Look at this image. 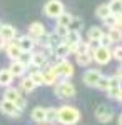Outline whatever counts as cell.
<instances>
[{"instance_id": "cell-1", "label": "cell", "mask_w": 122, "mask_h": 125, "mask_svg": "<svg viewBox=\"0 0 122 125\" xmlns=\"http://www.w3.org/2000/svg\"><path fill=\"white\" fill-rule=\"evenodd\" d=\"M49 70L55 75L57 78H64V80H69V78L74 77V65L67 60V58H55V63L54 65H47Z\"/></svg>"}, {"instance_id": "cell-2", "label": "cell", "mask_w": 122, "mask_h": 125, "mask_svg": "<svg viewBox=\"0 0 122 125\" xmlns=\"http://www.w3.org/2000/svg\"><path fill=\"white\" fill-rule=\"evenodd\" d=\"M80 120L79 108L72 105H62L59 107V124L62 125H77Z\"/></svg>"}, {"instance_id": "cell-3", "label": "cell", "mask_w": 122, "mask_h": 125, "mask_svg": "<svg viewBox=\"0 0 122 125\" xmlns=\"http://www.w3.org/2000/svg\"><path fill=\"white\" fill-rule=\"evenodd\" d=\"M3 98L9 100V102H12V104H15L17 108H20L22 112H24V108H25V105H27L25 97L20 94V90L13 88V87H7V90H5V94H3Z\"/></svg>"}, {"instance_id": "cell-4", "label": "cell", "mask_w": 122, "mask_h": 125, "mask_svg": "<svg viewBox=\"0 0 122 125\" xmlns=\"http://www.w3.org/2000/svg\"><path fill=\"white\" fill-rule=\"evenodd\" d=\"M64 3L60 0H49L47 3L44 5V13L47 15L49 19H57L60 13H64Z\"/></svg>"}, {"instance_id": "cell-5", "label": "cell", "mask_w": 122, "mask_h": 125, "mask_svg": "<svg viewBox=\"0 0 122 125\" xmlns=\"http://www.w3.org/2000/svg\"><path fill=\"white\" fill-rule=\"evenodd\" d=\"M54 92H55L57 97H60V98H70V97L75 95V87L70 83V82H67V80H62V82H59L54 85Z\"/></svg>"}, {"instance_id": "cell-6", "label": "cell", "mask_w": 122, "mask_h": 125, "mask_svg": "<svg viewBox=\"0 0 122 125\" xmlns=\"http://www.w3.org/2000/svg\"><path fill=\"white\" fill-rule=\"evenodd\" d=\"M110 58H112V52L107 47H97L92 53V60L99 65H107L110 62Z\"/></svg>"}, {"instance_id": "cell-7", "label": "cell", "mask_w": 122, "mask_h": 125, "mask_svg": "<svg viewBox=\"0 0 122 125\" xmlns=\"http://www.w3.org/2000/svg\"><path fill=\"white\" fill-rule=\"evenodd\" d=\"M112 117H114L112 108L109 105H105V104H102V105H99L95 108V118H97L100 124H109V122L112 120Z\"/></svg>"}, {"instance_id": "cell-8", "label": "cell", "mask_w": 122, "mask_h": 125, "mask_svg": "<svg viewBox=\"0 0 122 125\" xmlns=\"http://www.w3.org/2000/svg\"><path fill=\"white\" fill-rule=\"evenodd\" d=\"M0 112H2L3 115H9V117H20L22 115V110L17 108L15 104H12L9 100H5V98L0 100Z\"/></svg>"}, {"instance_id": "cell-9", "label": "cell", "mask_w": 122, "mask_h": 125, "mask_svg": "<svg viewBox=\"0 0 122 125\" xmlns=\"http://www.w3.org/2000/svg\"><path fill=\"white\" fill-rule=\"evenodd\" d=\"M44 35H47V30L44 27V23H40V22L30 23V27H28V37H30V39H34L37 42V40H40Z\"/></svg>"}, {"instance_id": "cell-10", "label": "cell", "mask_w": 122, "mask_h": 125, "mask_svg": "<svg viewBox=\"0 0 122 125\" xmlns=\"http://www.w3.org/2000/svg\"><path fill=\"white\" fill-rule=\"evenodd\" d=\"M0 39L5 40V42H13V40L17 39L15 27L10 25V23H2V27H0Z\"/></svg>"}, {"instance_id": "cell-11", "label": "cell", "mask_w": 122, "mask_h": 125, "mask_svg": "<svg viewBox=\"0 0 122 125\" xmlns=\"http://www.w3.org/2000/svg\"><path fill=\"white\" fill-rule=\"evenodd\" d=\"M100 77H102V72H100V70H94V68H90V70H87V72L84 73L82 80H84V83L87 87H95V85H97V82L100 80Z\"/></svg>"}, {"instance_id": "cell-12", "label": "cell", "mask_w": 122, "mask_h": 125, "mask_svg": "<svg viewBox=\"0 0 122 125\" xmlns=\"http://www.w3.org/2000/svg\"><path fill=\"white\" fill-rule=\"evenodd\" d=\"M15 43L19 45L22 52H34V48H35V40L30 39L28 35H22L19 39H15Z\"/></svg>"}, {"instance_id": "cell-13", "label": "cell", "mask_w": 122, "mask_h": 125, "mask_svg": "<svg viewBox=\"0 0 122 125\" xmlns=\"http://www.w3.org/2000/svg\"><path fill=\"white\" fill-rule=\"evenodd\" d=\"M49 65V58L42 52H32V67L34 68H44Z\"/></svg>"}, {"instance_id": "cell-14", "label": "cell", "mask_w": 122, "mask_h": 125, "mask_svg": "<svg viewBox=\"0 0 122 125\" xmlns=\"http://www.w3.org/2000/svg\"><path fill=\"white\" fill-rule=\"evenodd\" d=\"M25 70H27V68L24 67L19 60H13V62L10 63V67H9V72L12 73V77H13V78H15V77H24Z\"/></svg>"}, {"instance_id": "cell-15", "label": "cell", "mask_w": 122, "mask_h": 125, "mask_svg": "<svg viewBox=\"0 0 122 125\" xmlns=\"http://www.w3.org/2000/svg\"><path fill=\"white\" fill-rule=\"evenodd\" d=\"M5 52H7V57L13 62V60H19V57L22 55V50L19 48V45L15 43V42H10L9 47L5 48Z\"/></svg>"}, {"instance_id": "cell-16", "label": "cell", "mask_w": 122, "mask_h": 125, "mask_svg": "<svg viewBox=\"0 0 122 125\" xmlns=\"http://www.w3.org/2000/svg\"><path fill=\"white\" fill-rule=\"evenodd\" d=\"M70 55V50H69V45L65 42H60L55 48H54V57L55 58H67Z\"/></svg>"}, {"instance_id": "cell-17", "label": "cell", "mask_w": 122, "mask_h": 125, "mask_svg": "<svg viewBox=\"0 0 122 125\" xmlns=\"http://www.w3.org/2000/svg\"><path fill=\"white\" fill-rule=\"evenodd\" d=\"M75 62H77V65H80V67H87V65H90L94 60H92V55H90L89 52H80V53H75Z\"/></svg>"}, {"instance_id": "cell-18", "label": "cell", "mask_w": 122, "mask_h": 125, "mask_svg": "<svg viewBox=\"0 0 122 125\" xmlns=\"http://www.w3.org/2000/svg\"><path fill=\"white\" fill-rule=\"evenodd\" d=\"M30 117L37 124H42V122L45 124V108L44 107H34L32 112H30Z\"/></svg>"}, {"instance_id": "cell-19", "label": "cell", "mask_w": 122, "mask_h": 125, "mask_svg": "<svg viewBox=\"0 0 122 125\" xmlns=\"http://www.w3.org/2000/svg\"><path fill=\"white\" fill-rule=\"evenodd\" d=\"M59 122V108L49 107L45 108V124H57Z\"/></svg>"}, {"instance_id": "cell-20", "label": "cell", "mask_w": 122, "mask_h": 125, "mask_svg": "<svg viewBox=\"0 0 122 125\" xmlns=\"http://www.w3.org/2000/svg\"><path fill=\"white\" fill-rule=\"evenodd\" d=\"M12 82H13V77H12V73L9 72V68H2L0 70V87H10L12 85Z\"/></svg>"}, {"instance_id": "cell-21", "label": "cell", "mask_w": 122, "mask_h": 125, "mask_svg": "<svg viewBox=\"0 0 122 125\" xmlns=\"http://www.w3.org/2000/svg\"><path fill=\"white\" fill-rule=\"evenodd\" d=\"M102 35H104V30L100 27H90V29L87 30V39H89V42H99Z\"/></svg>"}, {"instance_id": "cell-22", "label": "cell", "mask_w": 122, "mask_h": 125, "mask_svg": "<svg viewBox=\"0 0 122 125\" xmlns=\"http://www.w3.org/2000/svg\"><path fill=\"white\" fill-rule=\"evenodd\" d=\"M62 42H65L67 45H77L82 42V37H80V32H69L67 37Z\"/></svg>"}, {"instance_id": "cell-23", "label": "cell", "mask_w": 122, "mask_h": 125, "mask_svg": "<svg viewBox=\"0 0 122 125\" xmlns=\"http://www.w3.org/2000/svg\"><path fill=\"white\" fill-rule=\"evenodd\" d=\"M107 37L110 39V42H112V43H119V42H122V30L117 29V27L109 29V32H107Z\"/></svg>"}, {"instance_id": "cell-24", "label": "cell", "mask_w": 122, "mask_h": 125, "mask_svg": "<svg viewBox=\"0 0 122 125\" xmlns=\"http://www.w3.org/2000/svg\"><path fill=\"white\" fill-rule=\"evenodd\" d=\"M28 78L35 83V85H44V77H42V70H38V68H34V70H30V73H28Z\"/></svg>"}, {"instance_id": "cell-25", "label": "cell", "mask_w": 122, "mask_h": 125, "mask_svg": "<svg viewBox=\"0 0 122 125\" xmlns=\"http://www.w3.org/2000/svg\"><path fill=\"white\" fill-rule=\"evenodd\" d=\"M42 77H44V85H55L57 83V77L49 70V67L42 70Z\"/></svg>"}, {"instance_id": "cell-26", "label": "cell", "mask_w": 122, "mask_h": 125, "mask_svg": "<svg viewBox=\"0 0 122 125\" xmlns=\"http://www.w3.org/2000/svg\"><path fill=\"white\" fill-rule=\"evenodd\" d=\"M35 87H37V85H35V83H34L28 77H24V78H22V82H20V88H22L25 94L34 92V90H35Z\"/></svg>"}, {"instance_id": "cell-27", "label": "cell", "mask_w": 122, "mask_h": 125, "mask_svg": "<svg viewBox=\"0 0 122 125\" xmlns=\"http://www.w3.org/2000/svg\"><path fill=\"white\" fill-rule=\"evenodd\" d=\"M95 15H97L100 20H104V19H107L109 15H112V13H110L109 5H107V3H102V5H99V7H97V10H95Z\"/></svg>"}, {"instance_id": "cell-28", "label": "cell", "mask_w": 122, "mask_h": 125, "mask_svg": "<svg viewBox=\"0 0 122 125\" xmlns=\"http://www.w3.org/2000/svg\"><path fill=\"white\" fill-rule=\"evenodd\" d=\"M72 17L74 15H70L69 12H64V13H60L59 17H57V25H60V27H69V23L72 22Z\"/></svg>"}, {"instance_id": "cell-29", "label": "cell", "mask_w": 122, "mask_h": 125, "mask_svg": "<svg viewBox=\"0 0 122 125\" xmlns=\"http://www.w3.org/2000/svg\"><path fill=\"white\" fill-rule=\"evenodd\" d=\"M107 5H109L112 15H121L122 13V0H110Z\"/></svg>"}, {"instance_id": "cell-30", "label": "cell", "mask_w": 122, "mask_h": 125, "mask_svg": "<svg viewBox=\"0 0 122 125\" xmlns=\"http://www.w3.org/2000/svg\"><path fill=\"white\" fill-rule=\"evenodd\" d=\"M82 25H84V20L79 19V17H72V22L69 23V32H80L82 29Z\"/></svg>"}, {"instance_id": "cell-31", "label": "cell", "mask_w": 122, "mask_h": 125, "mask_svg": "<svg viewBox=\"0 0 122 125\" xmlns=\"http://www.w3.org/2000/svg\"><path fill=\"white\" fill-rule=\"evenodd\" d=\"M19 62L27 68L32 65V52H22V55L19 57Z\"/></svg>"}, {"instance_id": "cell-32", "label": "cell", "mask_w": 122, "mask_h": 125, "mask_svg": "<svg viewBox=\"0 0 122 125\" xmlns=\"http://www.w3.org/2000/svg\"><path fill=\"white\" fill-rule=\"evenodd\" d=\"M95 88H99V90H105V92H107V88H109V77L102 75V77H100V80L97 82Z\"/></svg>"}, {"instance_id": "cell-33", "label": "cell", "mask_w": 122, "mask_h": 125, "mask_svg": "<svg viewBox=\"0 0 122 125\" xmlns=\"http://www.w3.org/2000/svg\"><path fill=\"white\" fill-rule=\"evenodd\" d=\"M54 33H55V35H57L60 40H64V39L67 37V33H69V29H67V27H60V25H57Z\"/></svg>"}, {"instance_id": "cell-34", "label": "cell", "mask_w": 122, "mask_h": 125, "mask_svg": "<svg viewBox=\"0 0 122 125\" xmlns=\"http://www.w3.org/2000/svg\"><path fill=\"white\" fill-rule=\"evenodd\" d=\"M122 87V80L117 75H114V77H109V88H119Z\"/></svg>"}, {"instance_id": "cell-35", "label": "cell", "mask_w": 122, "mask_h": 125, "mask_svg": "<svg viewBox=\"0 0 122 125\" xmlns=\"http://www.w3.org/2000/svg\"><path fill=\"white\" fill-rule=\"evenodd\" d=\"M104 25L105 27H109V29H114L115 25H117V19H115V15H109L107 19H104Z\"/></svg>"}, {"instance_id": "cell-36", "label": "cell", "mask_w": 122, "mask_h": 125, "mask_svg": "<svg viewBox=\"0 0 122 125\" xmlns=\"http://www.w3.org/2000/svg\"><path fill=\"white\" fill-rule=\"evenodd\" d=\"M112 58L119 60V62L122 63V45H117V47L112 50Z\"/></svg>"}, {"instance_id": "cell-37", "label": "cell", "mask_w": 122, "mask_h": 125, "mask_svg": "<svg viewBox=\"0 0 122 125\" xmlns=\"http://www.w3.org/2000/svg\"><path fill=\"white\" fill-rule=\"evenodd\" d=\"M99 45H100V47H110V45H112V42H110V39H109V37H107V33H104L102 37H100V40H99Z\"/></svg>"}, {"instance_id": "cell-38", "label": "cell", "mask_w": 122, "mask_h": 125, "mask_svg": "<svg viewBox=\"0 0 122 125\" xmlns=\"http://www.w3.org/2000/svg\"><path fill=\"white\" fill-rule=\"evenodd\" d=\"M121 88H122V87H119V88H107V94H109L107 97L115 100V98H117V95H119V92H121Z\"/></svg>"}, {"instance_id": "cell-39", "label": "cell", "mask_w": 122, "mask_h": 125, "mask_svg": "<svg viewBox=\"0 0 122 125\" xmlns=\"http://www.w3.org/2000/svg\"><path fill=\"white\" fill-rule=\"evenodd\" d=\"M115 19H117V25H115V27L122 30V13L121 15H115Z\"/></svg>"}, {"instance_id": "cell-40", "label": "cell", "mask_w": 122, "mask_h": 125, "mask_svg": "<svg viewBox=\"0 0 122 125\" xmlns=\"http://www.w3.org/2000/svg\"><path fill=\"white\" fill-rule=\"evenodd\" d=\"M10 42H5V40H0V50H5V48L9 47Z\"/></svg>"}, {"instance_id": "cell-41", "label": "cell", "mask_w": 122, "mask_h": 125, "mask_svg": "<svg viewBox=\"0 0 122 125\" xmlns=\"http://www.w3.org/2000/svg\"><path fill=\"white\" fill-rule=\"evenodd\" d=\"M115 75H117V77L122 80V63L119 65V67H117V70H115Z\"/></svg>"}, {"instance_id": "cell-42", "label": "cell", "mask_w": 122, "mask_h": 125, "mask_svg": "<svg viewBox=\"0 0 122 125\" xmlns=\"http://www.w3.org/2000/svg\"><path fill=\"white\" fill-rule=\"evenodd\" d=\"M115 100H119V102H122V88H121V92H119V95H117V98Z\"/></svg>"}, {"instance_id": "cell-43", "label": "cell", "mask_w": 122, "mask_h": 125, "mask_svg": "<svg viewBox=\"0 0 122 125\" xmlns=\"http://www.w3.org/2000/svg\"><path fill=\"white\" fill-rule=\"evenodd\" d=\"M117 122H119V125H122V114L119 115V120H117Z\"/></svg>"}, {"instance_id": "cell-44", "label": "cell", "mask_w": 122, "mask_h": 125, "mask_svg": "<svg viewBox=\"0 0 122 125\" xmlns=\"http://www.w3.org/2000/svg\"><path fill=\"white\" fill-rule=\"evenodd\" d=\"M0 27H2V23H0Z\"/></svg>"}]
</instances>
